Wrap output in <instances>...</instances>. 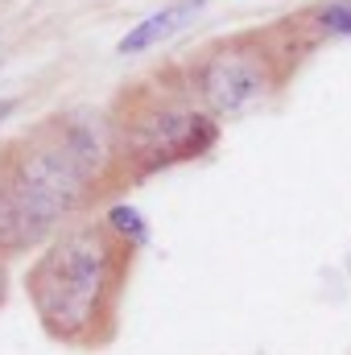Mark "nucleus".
I'll return each instance as SVG.
<instances>
[{"label": "nucleus", "mask_w": 351, "mask_h": 355, "mask_svg": "<svg viewBox=\"0 0 351 355\" xmlns=\"http://www.w3.org/2000/svg\"><path fill=\"white\" fill-rule=\"evenodd\" d=\"M198 8H203V0H178V4H170V8H162V12H153V17H145L132 33H124V37H120V54H141V50H149V46H157V42H166L178 25H182L186 17H194Z\"/></svg>", "instance_id": "obj_5"}, {"label": "nucleus", "mask_w": 351, "mask_h": 355, "mask_svg": "<svg viewBox=\"0 0 351 355\" xmlns=\"http://www.w3.org/2000/svg\"><path fill=\"white\" fill-rule=\"evenodd\" d=\"M99 141L71 116L42 120L0 149V261L46 248L95 194Z\"/></svg>", "instance_id": "obj_2"}, {"label": "nucleus", "mask_w": 351, "mask_h": 355, "mask_svg": "<svg viewBox=\"0 0 351 355\" xmlns=\"http://www.w3.org/2000/svg\"><path fill=\"white\" fill-rule=\"evenodd\" d=\"M318 29L306 17H285L273 21L264 29H244L232 33L215 46H207L190 71L186 83L194 91V99L215 116H244L252 107L268 103L277 91L293 79V71L302 67V58L318 46Z\"/></svg>", "instance_id": "obj_4"}, {"label": "nucleus", "mask_w": 351, "mask_h": 355, "mask_svg": "<svg viewBox=\"0 0 351 355\" xmlns=\"http://www.w3.org/2000/svg\"><path fill=\"white\" fill-rule=\"evenodd\" d=\"M310 21H314L318 33H351V4L348 0H335V4L310 8Z\"/></svg>", "instance_id": "obj_6"}, {"label": "nucleus", "mask_w": 351, "mask_h": 355, "mask_svg": "<svg viewBox=\"0 0 351 355\" xmlns=\"http://www.w3.org/2000/svg\"><path fill=\"white\" fill-rule=\"evenodd\" d=\"M348 355H351V352H348Z\"/></svg>", "instance_id": "obj_10"}, {"label": "nucleus", "mask_w": 351, "mask_h": 355, "mask_svg": "<svg viewBox=\"0 0 351 355\" xmlns=\"http://www.w3.org/2000/svg\"><path fill=\"white\" fill-rule=\"evenodd\" d=\"M108 219H112V227H116L124 240H132L137 248L145 244V223H141V215H137L132 207H112V211H108Z\"/></svg>", "instance_id": "obj_7"}, {"label": "nucleus", "mask_w": 351, "mask_h": 355, "mask_svg": "<svg viewBox=\"0 0 351 355\" xmlns=\"http://www.w3.org/2000/svg\"><path fill=\"white\" fill-rule=\"evenodd\" d=\"M219 141V120L194 99L186 79L149 75L120 91L108 116V157L116 186L145 182L157 170L203 157Z\"/></svg>", "instance_id": "obj_3"}, {"label": "nucleus", "mask_w": 351, "mask_h": 355, "mask_svg": "<svg viewBox=\"0 0 351 355\" xmlns=\"http://www.w3.org/2000/svg\"><path fill=\"white\" fill-rule=\"evenodd\" d=\"M12 107H17V99H0V120H4V116H8Z\"/></svg>", "instance_id": "obj_9"}, {"label": "nucleus", "mask_w": 351, "mask_h": 355, "mask_svg": "<svg viewBox=\"0 0 351 355\" xmlns=\"http://www.w3.org/2000/svg\"><path fill=\"white\" fill-rule=\"evenodd\" d=\"M4 293H8V272H4V261H0V306H4Z\"/></svg>", "instance_id": "obj_8"}, {"label": "nucleus", "mask_w": 351, "mask_h": 355, "mask_svg": "<svg viewBox=\"0 0 351 355\" xmlns=\"http://www.w3.org/2000/svg\"><path fill=\"white\" fill-rule=\"evenodd\" d=\"M132 265L137 244L124 240L112 219L67 223L25 272V297L37 327L71 352H103L120 335Z\"/></svg>", "instance_id": "obj_1"}]
</instances>
